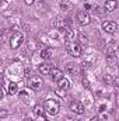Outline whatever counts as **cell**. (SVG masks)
<instances>
[{
    "mask_svg": "<svg viewBox=\"0 0 119 121\" xmlns=\"http://www.w3.org/2000/svg\"><path fill=\"white\" fill-rule=\"evenodd\" d=\"M66 47V51L69 55H71L73 58H79L81 54H83V49H81V45L76 41H66L64 44Z\"/></svg>",
    "mask_w": 119,
    "mask_h": 121,
    "instance_id": "6da1fadb",
    "label": "cell"
},
{
    "mask_svg": "<svg viewBox=\"0 0 119 121\" xmlns=\"http://www.w3.org/2000/svg\"><path fill=\"white\" fill-rule=\"evenodd\" d=\"M42 107H44V110H45L48 114H51V116H56V114L60 111V104L56 101V100H53V99L45 100Z\"/></svg>",
    "mask_w": 119,
    "mask_h": 121,
    "instance_id": "7a4b0ae2",
    "label": "cell"
},
{
    "mask_svg": "<svg viewBox=\"0 0 119 121\" xmlns=\"http://www.w3.org/2000/svg\"><path fill=\"white\" fill-rule=\"evenodd\" d=\"M23 41H24V35L17 31V32H14V34L11 35V38H10V47H11L13 49H17V48L23 44Z\"/></svg>",
    "mask_w": 119,
    "mask_h": 121,
    "instance_id": "3957f363",
    "label": "cell"
},
{
    "mask_svg": "<svg viewBox=\"0 0 119 121\" xmlns=\"http://www.w3.org/2000/svg\"><path fill=\"white\" fill-rule=\"evenodd\" d=\"M42 85H44V80L41 79V76H32L28 80V86L32 90H39L42 87Z\"/></svg>",
    "mask_w": 119,
    "mask_h": 121,
    "instance_id": "277c9868",
    "label": "cell"
},
{
    "mask_svg": "<svg viewBox=\"0 0 119 121\" xmlns=\"http://www.w3.org/2000/svg\"><path fill=\"white\" fill-rule=\"evenodd\" d=\"M69 107H70V110H71L73 113H76V114H83V113H84V106H83V103H80L79 100H71Z\"/></svg>",
    "mask_w": 119,
    "mask_h": 121,
    "instance_id": "5b68a950",
    "label": "cell"
},
{
    "mask_svg": "<svg viewBox=\"0 0 119 121\" xmlns=\"http://www.w3.org/2000/svg\"><path fill=\"white\" fill-rule=\"evenodd\" d=\"M102 30L108 34H114L118 30V24L115 21H104L102 23Z\"/></svg>",
    "mask_w": 119,
    "mask_h": 121,
    "instance_id": "8992f818",
    "label": "cell"
},
{
    "mask_svg": "<svg viewBox=\"0 0 119 121\" xmlns=\"http://www.w3.org/2000/svg\"><path fill=\"white\" fill-rule=\"evenodd\" d=\"M77 20L80 21L81 26H88L91 23V17H90V14L87 11H79L77 13Z\"/></svg>",
    "mask_w": 119,
    "mask_h": 121,
    "instance_id": "52a82bcc",
    "label": "cell"
},
{
    "mask_svg": "<svg viewBox=\"0 0 119 121\" xmlns=\"http://www.w3.org/2000/svg\"><path fill=\"white\" fill-rule=\"evenodd\" d=\"M116 60H118V54H116V51H115V49H109L108 54H107V62H108V65L115 66V65H116Z\"/></svg>",
    "mask_w": 119,
    "mask_h": 121,
    "instance_id": "ba28073f",
    "label": "cell"
},
{
    "mask_svg": "<svg viewBox=\"0 0 119 121\" xmlns=\"http://www.w3.org/2000/svg\"><path fill=\"white\" fill-rule=\"evenodd\" d=\"M58 89L64 90V91L69 90V89H70V82H69V79H66V78L59 79V80H58Z\"/></svg>",
    "mask_w": 119,
    "mask_h": 121,
    "instance_id": "9c48e42d",
    "label": "cell"
},
{
    "mask_svg": "<svg viewBox=\"0 0 119 121\" xmlns=\"http://www.w3.org/2000/svg\"><path fill=\"white\" fill-rule=\"evenodd\" d=\"M116 7H118L116 0H107L105 1V10L107 11H114V10H116Z\"/></svg>",
    "mask_w": 119,
    "mask_h": 121,
    "instance_id": "30bf717a",
    "label": "cell"
},
{
    "mask_svg": "<svg viewBox=\"0 0 119 121\" xmlns=\"http://www.w3.org/2000/svg\"><path fill=\"white\" fill-rule=\"evenodd\" d=\"M51 70H52V66H51L49 63H42V65H39V72H41L42 75H49Z\"/></svg>",
    "mask_w": 119,
    "mask_h": 121,
    "instance_id": "8fae6325",
    "label": "cell"
},
{
    "mask_svg": "<svg viewBox=\"0 0 119 121\" xmlns=\"http://www.w3.org/2000/svg\"><path fill=\"white\" fill-rule=\"evenodd\" d=\"M49 75H51V76H52V79H53V80H56V82H58L59 79H62V78H63V72H62V70H59V69H52Z\"/></svg>",
    "mask_w": 119,
    "mask_h": 121,
    "instance_id": "7c38bea8",
    "label": "cell"
},
{
    "mask_svg": "<svg viewBox=\"0 0 119 121\" xmlns=\"http://www.w3.org/2000/svg\"><path fill=\"white\" fill-rule=\"evenodd\" d=\"M53 26H55L56 28H63V30L69 28V24H67V21H64V20H55V21H53Z\"/></svg>",
    "mask_w": 119,
    "mask_h": 121,
    "instance_id": "4fadbf2b",
    "label": "cell"
},
{
    "mask_svg": "<svg viewBox=\"0 0 119 121\" xmlns=\"http://www.w3.org/2000/svg\"><path fill=\"white\" fill-rule=\"evenodd\" d=\"M34 114H35L38 118L44 117V114H45V110H44V107H42V106H35V108H34Z\"/></svg>",
    "mask_w": 119,
    "mask_h": 121,
    "instance_id": "5bb4252c",
    "label": "cell"
},
{
    "mask_svg": "<svg viewBox=\"0 0 119 121\" xmlns=\"http://www.w3.org/2000/svg\"><path fill=\"white\" fill-rule=\"evenodd\" d=\"M41 58L44 60H48L52 58V51L51 49H42L41 51Z\"/></svg>",
    "mask_w": 119,
    "mask_h": 121,
    "instance_id": "9a60e30c",
    "label": "cell"
},
{
    "mask_svg": "<svg viewBox=\"0 0 119 121\" xmlns=\"http://www.w3.org/2000/svg\"><path fill=\"white\" fill-rule=\"evenodd\" d=\"M64 37H66V41H73L74 39V31L71 28H66L64 30Z\"/></svg>",
    "mask_w": 119,
    "mask_h": 121,
    "instance_id": "2e32d148",
    "label": "cell"
},
{
    "mask_svg": "<svg viewBox=\"0 0 119 121\" xmlns=\"http://www.w3.org/2000/svg\"><path fill=\"white\" fill-rule=\"evenodd\" d=\"M64 70H66L67 73H74V72H76V66H74V63H71V62L67 63L66 68H64Z\"/></svg>",
    "mask_w": 119,
    "mask_h": 121,
    "instance_id": "e0dca14e",
    "label": "cell"
},
{
    "mask_svg": "<svg viewBox=\"0 0 119 121\" xmlns=\"http://www.w3.org/2000/svg\"><path fill=\"white\" fill-rule=\"evenodd\" d=\"M16 91H17V85L16 83H10L8 85V94L11 96V94H16Z\"/></svg>",
    "mask_w": 119,
    "mask_h": 121,
    "instance_id": "ac0fdd59",
    "label": "cell"
},
{
    "mask_svg": "<svg viewBox=\"0 0 119 121\" xmlns=\"http://www.w3.org/2000/svg\"><path fill=\"white\" fill-rule=\"evenodd\" d=\"M104 82H105L107 85H111V83L114 82V78H112L111 75H105V76H104Z\"/></svg>",
    "mask_w": 119,
    "mask_h": 121,
    "instance_id": "d6986e66",
    "label": "cell"
},
{
    "mask_svg": "<svg viewBox=\"0 0 119 121\" xmlns=\"http://www.w3.org/2000/svg\"><path fill=\"white\" fill-rule=\"evenodd\" d=\"M79 41H80L81 44H86V42H87V37H86L84 34H81V32H79Z\"/></svg>",
    "mask_w": 119,
    "mask_h": 121,
    "instance_id": "ffe728a7",
    "label": "cell"
},
{
    "mask_svg": "<svg viewBox=\"0 0 119 121\" xmlns=\"http://www.w3.org/2000/svg\"><path fill=\"white\" fill-rule=\"evenodd\" d=\"M55 93H56L58 96H60V97L66 96V91H64V90H60V89H56V90H55Z\"/></svg>",
    "mask_w": 119,
    "mask_h": 121,
    "instance_id": "44dd1931",
    "label": "cell"
},
{
    "mask_svg": "<svg viewBox=\"0 0 119 121\" xmlns=\"http://www.w3.org/2000/svg\"><path fill=\"white\" fill-rule=\"evenodd\" d=\"M7 110H3V108H0V118H4V117H7Z\"/></svg>",
    "mask_w": 119,
    "mask_h": 121,
    "instance_id": "7402d4cb",
    "label": "cell"
},
{
    "mask_svg": "<svg viewBox=\"0 0 119 121\" xmlns=\"http://www.w3.org/2000/svg\"><path fill=\"white\" fill-rule=\"evenodd\" d=\"M83 85H84V87L90 89V83H88V80H87V79H84V80H83Z\"/></svg>",
    "mask_w": 119,
    "mask_h": 121,
    "instance_id": "603a6c76",
    "label": "cell"
},
{
    "mask_svg": "<svg viewBox=\"0 0 119 121\" xmlns=\"http://www.w3.org/2000/svg\"><path fill=\"white\" fill-rule=\"evenodd\" d=\"M87 68H88V63H86V62H84V63H81V69H83V70H84V69H87Z\"/></svg>",
    "mask_w": 119,
    "mask_h": 121,
    "instance_id": "cb8c5ba5",
    "label": "cell"
},
{
    "mask_svg": "<svg viewBox=\"0 0 119 121\" xmlns=\"http://www.w3.org/2000/svg\"><path fill=\"white\" fill-rule=\"evenodd\" d=\"M24 1H25V4H28V6H30V4H34V1H35V0H24Z\"/></svg>",
    "mask_w": 119,
    "mask_h": 121,
    "instance_id": "d4e9b609",
    "label": "cell"
},
{
    "mask_svg": "<svg viewBox=\"0 0 119 121\" xmlns=\"http://www.w3.org/2000/svg\"><path fill=\"white\" fill-rule=\"evenodd\" d=\"M88 121H99V118H98V117H92V118H90Z\"/></svg>",
    "mask_w": 119,
    "mask_h": 121,
    "instance_id": "484cf974",
    "label": "cell"
},
{
    "mask_svg": "<svg viewBox=\"0 0 119 121\" xmlns=\"http://www.w3.org/2000/svg\"><path fill=\"white\" fill-rule=\"evenodd\" d=\"M3 96H4V93H3V90H1V87H0V100L3 99Z\"/></svg>",
    "mask_w": 119,
    "mask_h": 121,
    "instance_id": "4316f807",
    "label": "cell"
},
{
    "mask_svg": "<svg viewBox=\"0 0 119 121\" xmlns=\"http://www.w3.org/2000/svg\"><path fill=\"white\" fill-rule=\"evenodd\" d=\"M84 7H86V10H90V9H91V6H90V4H84Z\"/></svg>",
    "mask_w": 119,
    "mask_h": 121,
    "instance_id": "83f0119b",
    "label": "cell"
},
{
    "mask_svg": "<svg viewBox=\"0 0 119 121\" xmlns=\"http://www.w3.org/2000/svg\"><path fill=\"white\" fill-rule=\"evenodd\" d=\"M24 121H34L32 118H24Z\"/></svg>",
    "mask_w": 119,
    "mask_h": 121,
    "instance_id": "f1b7e54d",
    "label": "cell"
}]
</instances>
